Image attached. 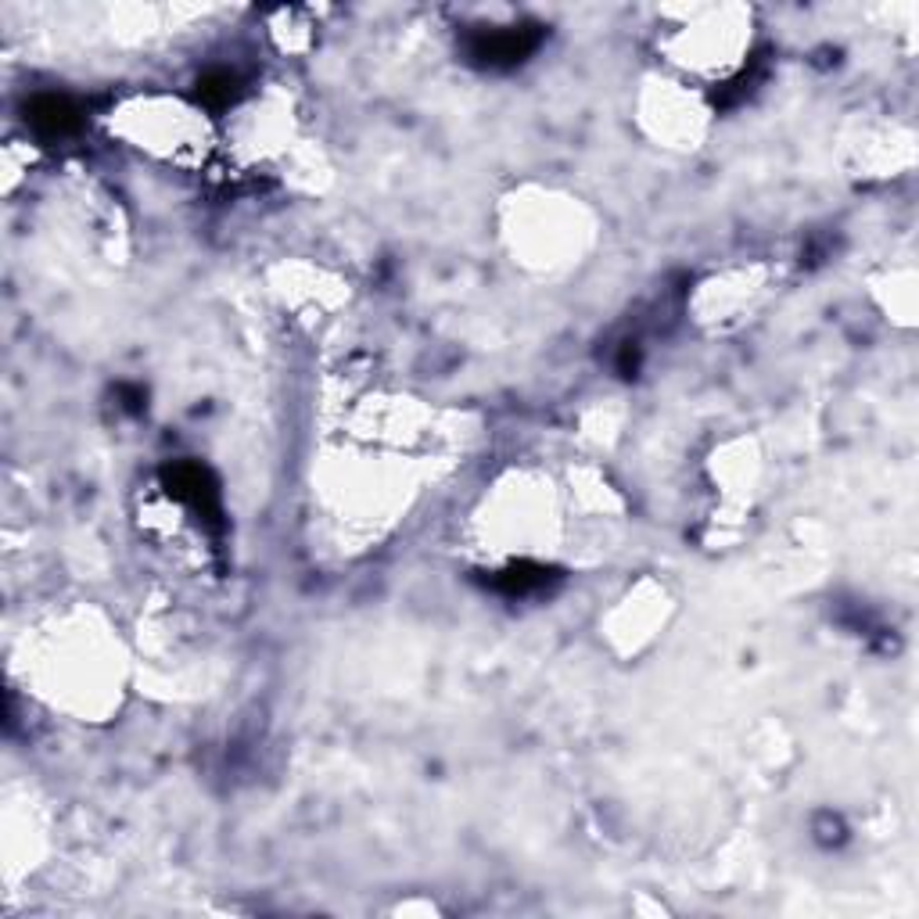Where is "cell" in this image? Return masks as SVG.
<instances>
[{
    "label": "cell",
    "mask_w": 919,
    "mask_h": 919,
    "mask_svg": "<svg viewBox=\"0 0 919 919\" xmlns=\"http://www.w3.org/2000/svg\"><path fill=\"white\" fill-rule=\"evenodd\" d=\"M201 97L212 101V105H226L230 97H234V80H230L226 72H216L209 75L206 83H201Z\"/></svg>",
    "instance_id": "277c9868"
},
{
    "label": "cell",
    "mask_w": 919,
    "mask_h": 919,
    "mask_svg": "<svg viewBox=\"0 0 919 919\" xmlns=\"http://www.w3.org/2000/svg\"><path fill=\"white\" fill-rule=\"evenodd\" d=\"M539 44V33H528V30H507V33H492V36H481L478 47H475V58L489 61V66H500V61H521L528 55V50Z\"/></svg>",
    "instance_id": "7a4b0ae2"
},
{
    "label": "cell",
    "mask_w": 919,
    "mask_h": 919,
    "mask_svg": "<svg viewBox=\"0 0 919 919\" xmlns=\"http://www.w3.org/2000/svg\"><path fill=\"white\" fill-rule=\"evenodd\" d=\"M165 481H170V492L181 496L184 503H190L206 521H220V500H216V489L209 475L198 464H176L165 470Z\"/></svg>",
    "instance_id": "6da1fadb"
},
{
    "label": "cell",
    "mask_w": 919,
    "mask_h": 919,
    "mask_svg": "<svg viewBox=\"0 0 919 919\" xmlns=\"http://www.w3.org/2000/svg\"><path fill=\"white\" fill-rule=\"evenodd\" d=\"M33 123L40 126V130L47 137H61V133H69L75 130V108L69 105V101H61V97H44V101H36L33 105Z\"/></svg>",
    "instance_id": "3957f363"
}]
</instances>
